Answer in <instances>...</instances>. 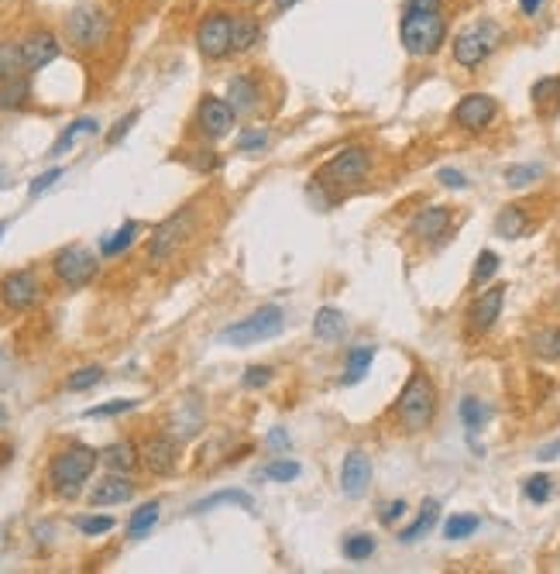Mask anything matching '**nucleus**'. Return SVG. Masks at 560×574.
<instances>
[{"mask_svg": "<svg viewBox=\"0 0 560 574\" xmlns=\"http://www.w3.org/2000/svg\"><path fill=\"white\" fill-rule=\"evenodd\" d=\"M399 42L412 59L437 55L447 42V7L444 0H406L399 21Z\"/></svg>", "mask_w": 560, "mask_h": 574, "instance_id": "nucleus-1", "label": "nucleus"}, {"mask_svg": "<svg viewBox=\"0 0 560 574\" xmlns=\"http://www.w3.org/2000/svg\"><path fill=\"white\" fill-rule=\"evenodd\" d=\"M437 416V385L427 372H412L396 399V420L406 433H423Z\"/></svg>", "mask_w": 560, "mask_h": 574, "instance_id": "nucleus-2", "label": "nucleus"}, {"mask_svg": "<svg viewBox=\"0 0 560 574\" xmlns=\"http://www.w3.org/2000/svg\"><path fill=\"white\" fill-rule=\"evenodd\" d=\"M100 464V451L86 447V443H72L66 451H59L49 461V485L59 499H76L82 489V482L93 475V468Z\"/></svg>", "mask_w": 560, "mask_h": 574, "instance_id": "nucleus-3", "label": "nucleus"}, {"mask_svg": "<svg viewBox=\"0 0 560 574\" xmlns=\"http://www.w3.org/2000/svg\"><path fill=\"white\" fill-rule=\"evenodd\" d=\"M498 45H502V28L488 17H481V21H471L468 28L454 34L450 55L461 69H478L485 59H492V52Z\"/></svg>", "mask_w": 560, "mask_h": 574, "instance_id": "nucleus-4", "label": "nucleus"}, {"mask_svg": "<svg viewBox=\"0 0 560 574\" xmlns=\"http://www.w3.org/2000/svg\"><path fill=\"white\" fill-rule=\"evenodd\" d=\"M66 38L72 49L93 52L111 38V15L97 4H80L66 15Z\"/></svg>", "mask_w": 560, "mask_h": 574, "instance_id": "nucleus-5", "label": "nucleus"}, {"mask_svg": "<svg viewBox=\"0 0 560 574\" xmlns=\"http://www.w3.org/2000/svg\"><path fill=\"white\" fill-rule=\"evenodd\" d=\"M282 327H285V316H282L279 306H262V310H255L251 316H245V320H237V324L220 330V345H231V347L262 345V341L279 337Z\"/></svg>", "mask_w": 560, "mask_h": 574, "instance_id": "nucleus-6", "label": "nucleus"}, {"mask_svg": "<svg viewBox=\"0 0 560 574\" xmlns=\"http://www.w3.org/2000/svg\"><path fill=\"white\" fill-rule=\"evenodd\" d=\"M368 169H372L368 148L347 145L316 172V182H320V186H351V182H362L364 176H368Z\"/></svg>", "mask_w": 560, "mask_h": 574, "instance_id": "nucleus-7", "label": "nucleus"}, {"mask_svg": "<svg viewBox=\"0 0 560 574\" xmlns=\"http://www.w3.org/2000/svg\"><path fill=\"white\" fill-rule=\"evenodd\" d=\"M52 272H55V279L63 282L66 289H82V286H90V282L97 279L100 262L90 248L69 245L52 258Z\"/></svg>", "mask_w": 560, "mask_h": 574, "instance_id": "nucleus-8", "label": "nucleus"}, {"mask_svg": "<svg viewBox=\"0 0 560 574\" xmlns=\"http://www.w3.org/2000/svg\"><path fill=\"white\" fill-rule=\"evenodd\" d=\"M193 230V210L189 207H182L179 214L165 217L159 228L151 230L149 238V258L151 262H169L176 251H179V245L186 241V234Z\"/></svg>", "mask_w": 560, "mask_h": 574, "instance_id": "nucleus-9", "label": "nucleus"}, {"mask_svg": "<svg viewBox=\"0 0 560 574\" xmlns=\"http://www.w3.org/2000/svg\"><path fill=\"white\" fill-rule=\"evenodd\" d=\"M231 24L234 17L224 15V11H210V15L199 21L197 28V49L203 59H210V63H217V59H224L231 49Z\"/></svg>", "mask_w": 560, "mask_h": 574, "instance_id": "nucleus-10", "label": "nucleus"}, {"mask_svg": "<svg viewBox=\"0 0 560 574\" xmlns=\"http://www.w3.org/2000/svg\"><path fill=\"white\" fill-rule=\"evenodd\" d=\"M0 299H4L7 310L14 313L32 310L34 303L42 299V279L34 276L32 268H14V272H7L0 279Z\"/></svg>", "mask_w": 560, "mask_h": 574, "instance_id": "nucleus-11", "label": "nucleus"}, {"mask_svg": "<svg viewBox=\"0 0 560 574\" xmlns=\"http://www.w3.org/2000/svg\"><path fill=\"white\" fill-rule=\"evenodd\" d=\"M450 224H454V214H450V207L444 203H430L423 207L420 214L410 220V238L412 241H420V245H437V241H444L447 234H450Z\"/></svg>", "mask_w": 560, "mask_h": 574, "instance_id": "nucleus-12", "label": "nucleus"}, {"mask_svg": "<svg viewBox=\"0 0 560 574\" xmlns=\"http://www.w3.org/2000/svg\"><path fill=\"white\" fill-rule=\"evenodd\" d=\"M495 114H498L495 97H488V93H468V97H461V103L454 107V114L450 117H454V124H458L461 131L478 134L492 124Z\"/></svg>", "mask_w": 560, "mask_h": 574, "instance_id": "nucleus-13", "label": "nucleus"}, {"mask_svg": "<svg viewBox=\"0 0 560 574\" xmlns=\"http://www.w3.org/2000/svg\"><path fill=\"white\" fill-rule=\"evenodd\" d=\"M234 117H237L234 107L224 97H203L197 107V128L203 138L217 141V138H227V134H231Z\"/></svg>", "mask_w": 560, "mask_h": 574, "instance_id": "nucleus-14", "label": "nucleus"}, {"mask_svg": "<svg viewBox=\"0 0 560 574\" xmlns=\"http://www.w3.org/2000/svg\"><path fill=\"white\" fill-rule=\"evenodd\" d=\"M502 303H506V286H488L481 289L471 306H468V330L471 334H488V330L498 324V313H502Z\"/></svg>", "mask_w": 560, "mask_h": 574, "instance_id": "nucleus-15", "label": "nucleus"}, {"mask_svg": "<svg viewBox=\"0 0 560 574\" xmlns=\"http://www.w3.org/2000/svg\"><path fill=\"white\" fill-rule=\"evenodd\" d=\"M21 59H24V73H38V69H45L49 63L59 59V38L45 28H38V32L24 34L21 42Z\"/></svg>", "mask_w": 560, "mask_h": 574, "instance_id": "nucleus-16", "label": "nucleus"}, {"mask_svg": "<svg viewBox=\"0 0 560 574\" xmlns=\"http://www.w3.org/2000/svg\"><path fill=\"white\" fill-rule=\"evenodd\" d=\"M141 464L149 468L151 475H172L179 464V443L172 441L169 433H155L141 447Z\"/></svg>", "mask_w": 560, "mask_h": 574, "instance_id": "nucleus-17", "label": "nucleus"}, {"mask_svg": "<svg viewBox=\"0 0 560 574\" xmlns=\"http://www.w3.org/2000/svg\"><path fill=\"white\" fill-rule=\"evenodd\" d=\"M372 485V458L364 451H347L341 461V492L347 499H362Z\"/></svg>", "mask_w": 560, "mask_h": 574, "instance_id": "nucleus-18", "label": "nucleus"}, {"mask_svg": "<svg viewBox=\"0 0 560 574\" xmlns=\"http://www.w3.org/2000/svg\"><path fill=\"white\" fill-rule=\"evenodd\" d=\"M134 499V482L124 478L121 472L100 478L90 492V506H121V502H131Z\"/></svg>", "mask_w": 560, "mask_h": 574, "instance_id": "nucleus-19", "label": "nucleus"}, {"mask_svg": "<svg viewBox=\"0 0 560 574\" xmlns=\"http://www.w3.org/2000/svg\"><path fill=\"white\" fill-rule=\"evenodd\" d=\"M227 103L234 107V114H251V111H258V103H262V86H258V80L247 76V73L234 76V80L227 83Z\"/></svg>", "mask_w": 560, "mask_h": 574, "instance_id": "nucleus-20", "label": "nucleus"}, {"mask_svg": "<svg viewBox=\"0 0 560 574\" xmlns=\"http://www.w3.org/2000/svg\"><path fill=\"white\" fill-rule=\"evenodd\" d=\"M533 107L540 117H557L560 114V76H544V80L533 83L529 90Z\"/></svg>", "mask_w": 560, "mask_h": 574, "instance_id": "nucleus-21", "label": "nucleus"}, {"mask_svg": "<svg viewBox=\"0 0 560 574\" xmlns=\"http://www.w3.org/2000/svg\"><path fill=\"white\" fill-rule=\"evenodd\" d=\"M262 42V24H258V17L255 15H237L231 24V49L237 55H245L251 52L255 45Z\"/></svg>", "mask_w": 560, "mask_h": 574, "instance_id": "nucleus-22", "label": "nucleus"}, {"mask_svg": "<svg viewBox=\"0 0 560 574\" xmlns=\"http://www.w3.org/2000/svg\"><path fill=\"white\" fill-rule=\"evenodd\" d=\"M526 230H529V217L526 210H523V203H509V207H502L498 217H495V234L506 238V241L523 238Z\"/></svg>", "mask_w": 560, "mask_h": 574, "instance_id": "nucleus-23", "label": "nucleus"}, {"mask_svg": "<svg viewBox=\"0 0 560 574\" xmlns=\"http://www.w3.org/2000/svg\"><path fill=\"white\" fill-rule=\"evenodd\" d=\"M437 520H440V502H437V499H423V506H420V516H416V523L406 526V530H399V543L423 540L430 530L437 526Z\"/></svg>", "mask_w": 560, "mask_h": 574, "instance_id": "nucleus-24", "label": "nucleus"}, {"mask_svg": "<svg viewBox=\"0 0 560 574\" xmlns=\"http://www.w3.org/2000/svg\"><path fill=\"white\" fill-rule=\"evenodd\" d=\"M347 330V316L337 306H323V310L314 316V337H320V341H327V345H333V341H341Z\"/></svg>", "mask_w": 560, "mask_h": 574, "instance_id": "nucleus-25", "label": "nucleus"}, {"mask_svg": "<svg viewBox=\"0 0 560 574\" xmlns=\"http://www.w3.org/2000/svg\"><path fill=\"white\" fill-rule=\"evenodd\" d=\"M461 423H464L468 441L478 447V433L485 430V423H488V406H485L481 399H475V395H464V399H461ZM478 451H481V447H478Z\"/></svg>", "mask_w": 560, "mask_h": 574, "instance_id": "nucleus-26", "label": "nucleus"}, {"mask_svg": "<svg viewBox=\"0 0 560 574\" xmlns=\"http://www.w3.org/2000/svg\"><path fill=\"white\" fill-rule=\"evenodd\" d=\"M375 361V345H362V347H351L347 351V365H344V375H341V385H358L368 368Z\"/></svg>", "mask_w": 560, "mask_h": 574, "instance_id": "nucleus-27", "label": "nucleus"}, {"mask_svg": "<svg viewBox=\"0 0 560 574\" xmlns=\"http://www.w3.org/2000/svg\"><path fill=\"white\" fill-rule=\"evenodd\" d=\"M100 461H103L111 472L128 475V472H131L141 458H138V447H134L131 441H117V443H111V447H103V451H100Z\"/></svg>", "mask_w": 560, "mask_h": 574, "instance_id": "nucleus-28", "label": "nucleus"}, {"mask_svg": "<svg viewBox=\"0 0 560 574\" xmlns=\"http://www.w3.org/2000/svg\"><path fill=\"white\" fill-rule=\"evenodd\" d=\"M97 131H100V121H97V117H76V121L69 124L66 131L55 138V145L49 148V155H55V159H59V155H66L69 148L80 141L82 134H97Z\"/></svg>", "mask_w": 560, "mask_h": 574, "instance_id": "nucleus-29", "label": "nucleus"}, {"mask_svg": "<svg viewBox=\"0 0 560 574\" xmlns=\"http://www.w3.org/2000/svg\"><path fill=\"white\" fill-rule=\"evenodd\" d=\"M159 512H162V502L155 499V502H145V506L134 509V516L128 520V537L131 540H141V537H149L151 526L159 523Z\"/></svg>", "mask_w": 560, "mask_h": 574, "instance_id": "nucleus-30", "label": "nucleus"}, {"mask_svg": "<svg viewBox=\"0 0 560 574\" xmlns=\"http://www.w3.org/2000/svg\"><path fill=\"white\" fill-rule=\"evenodd\" d=\"M241 506V509H255V499L247 492H241V489H224V492H214L207 495V499H199V502H193V512H207V509H217V506Z\"/></svg>", "mask_w": 560, "mask_h": 574, "instance_id": "nucleus-31", "label": "nucleus"}, {"mask_svg": "<svg viewBox=\"0 0 560 574\" xmlns=\"http://www.w3.org/2000/svg\"><path fill=\"white\" fill-rule=\"evenodd\" d=\"M138 230H141V228H138L134 220H128V224H121V228H117L114 234H111V238H103V241H100V255H103V258H117L121 251H128V248L134 245Z\"/></svg>", "mask_w": 560, "mask_h": 574, "instance_id": "nucleus-32", "label": "nucleus"}, {"mask_svg": "<svg viewBox=\"0 0 560 574\" xmlns=\"http://www.w3.org/2000/svg\"><path fill=\"white\" fill-rule=\"evenodd\" d=\"M28 97H32V86H28V80H7L0 83V111H17V107H24L28 103Z\"/></svg>", "mask_w": 560, "mask_h": 574, "instance_id": "nucleus-33", "label": "nucleus"}, {"mask_svg": "<svg viewBox=\"0 0 560 574\" xmlns=\"http://www.w3.org/2000/svg\"><path fill=\"white\" fill-rule=\"evenodd\" d=\"M498 265H502V258L495 255V251H478V258H475V272H471V289H485L488 282L498 276Z\"/></svg>", "mask_w": 560, "mask_h": 574, "instance_id": "nucleus-34", "label": "nucleus"}, {"mask_svg": "<svg viewBox=\"0 0 560 574\" xmlns=\"http://www.w3.org/2000/svg\"><path fill=\"white\" fill-rule=\"evenodd\" d=\"M21 73H24L21 45H17V42H0V83L17 80Z\"/></svg>", "mask_w": 560, "mask_h": 574, "instance_id": "nucleus-35", "label": "nucleus"}, {"mask_svg": "<svg viewBox=\"0 0 560 574\" xmlns=\"http://www.w3.org/2000/svg\"><path fill=\"white\" fill-rule=\"evenodd\" d=\"M533 355L544 361H560V327H546L533 337Z\"/></svg>", "mask_w": 560, "mask_h": 574, "instance_id": "nucleus-36", "label": "nucleus"}, {"mask_svg": "<svg viewBox=\"0 0 560 574\" xmlns=\"http://www.w3.org/2000/svg\"><path fill=\"white\" fill-rule=\"evenodd\" d=\"M341 550H344L347 560H354V564H362L375 554V537H368V533H351L344 543H341Z\"/></svg>", "mask_w": 560, "mask_h": 574, "instance_id": "nucleus-37", "label": "nucleus"}, {"mask_svg": "<svg viewBox=\"0 0 560 574\" xmlns=\"http://www.w3.org/2000/svg\"><path fill=\"white\" fill-rule=\"evenodd\" d=\"M523 495H526L533 506H544L554 499V478L550 475H529L523 482Z\"/></svg>", "mask_w": 560, "mask_h": 574, "instance_id": "nucleus-38", "label": "nucleus"}, {"mask_svg": "<svg viewBox=\"0 0 560 574\" xmlns=\"http://www.w3.org/2000/svg\"><path fill=\"white\" fill-rule=\"evenodd\" d=\"M544 176V165H509L506 169V186L509 190H526V186H533V182Z\"/></svg>", "mask_w": 560, "mask_h": 574, "instance_id": "nucleus-39", "label": "nucleus"}, {"mask_svg": "<svg viewBox=\"0 0 560 574\" xmlns=\"http://www.w3.org/2000/svg\"><path fill=\"white\" fill-rule=\"evenodd\" d=\"M100 382H103V368H100V365H86V368H76V372L66 378V389L69 393H86V389H93Z\"/></svg>", "mask_w": 560, "mask_h": 574, "instance_id": "nucleus-40", "label": "nucleus"}, {"mask_svg": "<svg viewBox=\"0 0 560 574\" xmlns=\"http://www.w3.org/2000/svg\"><path fill=\"white\" fill-rule=\"evenodd\" d=\"M478 526H481L478 516H468V512H461V516H450V520L444 523V537H447V540H464V537H471Z\"/></svg>", "mask_w": 560, "mask_h": 574, "instance_id": "nucleus-41", "label": "nucleus"}, {"mask_svg": "<svg viewBox=\"0 0 560 574\" xmlns=\"http://www.w3.org/2000/svg\"><path fill=\"white\" fill-rule=\"evenodd\" d=\"M299 461H293V458H275V461H268L265 464V472L262 475L268 478V482H293V478H299Z\"/></svg>", "mask_w": 560, "mask_h": 574, "instance_id": "nucleus-42", "label": "nucleus"}, {"mask_svg": "<svg viewBox=\"0 0 560 574\" xmlns=\"http://www.w3.org/2000/svg\"><path fill=\"white\" fill-rule=\"evenodd\" d=\"M138 406V399H111V403H100V406H90L82 410L86 420H103V416H121V413H131Z\"/></svg>", "mask_w": 560, "mask_h": 574, "instance_id": "nucleus-43", "label": "nucleus"}, {"mask_svg": "<svg viewBox=\"0 0 560 574\" xmlns=\"http://www.w3.org/2000/svg\"><path fill=\"white\" fill-rule=\"evenodd\" d=\"M268 148V131L265 128H247V131L237 134V151H245V155H258Z\"/></svg>", "mask_w": 560, "mask_h": 574, "instance_id": "nucleus-44", "label": "nucleus"}, {"mask_svg": "<svg viewBox=\"0 0 560 574\" xmlns=\"http://www.w3.org/2000/svg\"><path fill=\"white\" fill-rule=\"evenodd\" d=\"M72 523H76V530H80L82 537H100V533H111V530H114V520H111V516H76Z\"/></svg>", "mask_w": 560, "mask_h": 574, "instance_id": "nucleus-45", "label": "nucleus"}, {"mask_svg": "<svg viewBox=\"0 0 560 574\" xmlns=\"http://www.w3.org/2000/svg\"><path fill=\"white\" fill-rule=\"evenodd\" d=\"M63 180V169L55 165V169H49V172H42V176H34L32 182H28V197H42L45 190H52L55 182Z\"/></svg>", "mask_w": 560, "mask_h": 574, "instance_id": "nucleus-46", "label": "nucleus"}, {"mask_svg": "<svg viewBox=\"0 0 560 574\" xmlns=\"http://www.w3.org/2000/svg\"><path fill=\"white\" fill-rule=\"evenodd\" d=\"M268 382H272V368L268 365H251L245 372V378H241L245 389H265Z\"/></svg>", "mask_w": 560, "mask_h": 574, "instance_id": "nucleus-47", "label": "nucleus"}, {"mask_svg": "<svg viewBox=\"0 0 560 574\" xmlns=\"http://www.w3.org/2000/svg\"><path fill=\"white\" fill-rule=\"evenodd\" d=\"M138 117H141V114H138V111H131V114H128V117H121V121H117L114 128L107 131V145H111V148L121 145V141H124V134L131 131V128H134V121H138Z\"/></svg>", "mask_w": 560, "mask_h": 574, "instance_id": "nucleus-48", "label": "nucleus"}, {"mask_svg": "<svg viewBox=\"0 0 560 574\" xmlns=\"http://www.w3.org/2000/svg\"><path fill=\"white\" fill-rule=\"evenodd\" d=\"M437 180H440V186H447V190H468V186H471V180L464 176L461 169H440Z\"/></svg>", "mask_w": 560, "mask_h": 574, "instance_id": "nucleus-49", "label": "nucleus"}, {"mask_svg": "<svg viewBox=\"0 0 560 574\" xmlns=\"http://www.w3.org/2000/svg\"><path fill=\"white\" fill-rule=\"evenodd\" d=\"M406 509H410V506H406L402 499H392L389 506L381 509V516H379V520H381V523H385V526H392V523H399V520L406 516Z\"/></svg>", "mask_w": 560, "mask_h": 574, "instance_id": "nucleus-50", "label": "nucleus"}, {"mask_svg": "<svg viewBox=\"0 0 560 574\" xmlns=\"http://www.w3.org/2000/svg\"><path fill=\"white\" fill-rule=\"evenodd\" d=\"M557 458H560V441L544 443V447L536 451V461H557Z\"/></svg>", "mask_w": 560, "mask_h": 574, "instance_id": "nucleus-51", "label": "nucleus"}, {"mask_svg": "<svg viewBox=\"0 0 560 574\" xmlns=\"http://www.w3.org/2000/svg\"><path fill=\"white\" fill-rule=\"evenodd\" d=\"M268 443H272V447H279V451H282V447H289V433H285L282 427H275L272 433H268Z\"/></svg>", "mask_w": 560, "mask_h": 574, "instance_id": "nucleus-52", "label": "nucleus"}, {"mask_svg": "<svg viewBox=\"0 0 560 574\" xmlns=\"http://www.w3.org/2000/svg\"><path fill=\"white\" fill-rule=\"evenodd\" d=\"M540 7H544V0H519V11L526 17H536L540 15Z\"/></svg>", "mask_w": 560, "mask_h": 574, "instance_id": "nucleus-53", "label": "nucleus"}, {"mask_svg": "<svg viewBox=\"0 0 560 574\" xmlns=\"http://www.w3.org/2000/svg\"><path fill=\"white\" fill-rule=\"evenodd\" d=\"M299 0H275V7H279V11H289V7H296Z\"/></svg>", "mask_w": 560, "mask_h": 574, "instance_id": "nucleus-54", "label": "nucleus"}, {"mask_svg": "<svg viewBox=\"0 0 560 574\" xmlns=\"http://www.w3.org/2000/svg\"><path fill=\"white\" fill-rule=\"evenodd\" d=\"M7 427V410H4V403H0V430Z\"/></svg>", "mask_w": 560, "mask_h": 574, "instance_id": "nucleus-55", "label": "nucleus"}, {"mask_svg": "<svg viewBox=\"0 0 560 574\" xmlns=\"http://www.w3.org/2000/svg\"><path fill=\"white\" fill-rule=\"evenodd\" d=\"M4 230H7V220H0V238H4Z\"/></svg>", "mask_w": 560, "mask_h": 574, "instance_id": "nucleus-56", "label": "nucleus"}, {"mask_svg": "<svg viewBox=\"0 0 560 574\" xmlns=\"http://www.w3.org/2000/svg\"><path fill=\"white\" fill-rule=\"evenodd\" d=\"M4 176H7V172H4V169H0V186H4V182H7V180H4Z\"/></svg>", "mask_w": 560, "mask_h": 574, "instance_id": "nucleus-57", "label": "nucleus"}, {"mask_svg": "<svg viewBox=\"0 0 560 574\" xmlns=\"http://www.w3.org/2000/svg\"><path fill=\"white\" fill-rule=\"evenodd\" d=\"M241 4H251V0H241Z\"/></svg>", "mask_w": 560, "mask_h": 574, "instance_id": "nucleus-58", "label": "nucleus"}]
</instances>
